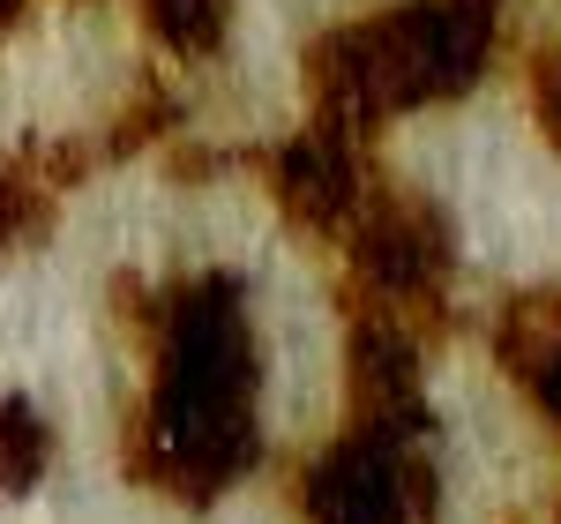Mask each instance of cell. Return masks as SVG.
Segmentation results:
<instances>
[{
  "instance_id": "3957f363",
  "label": "cell",
  "mask_w": 561,
  "mask_h": 524,
  "mask_svg": "<svg viewBox=\"0 0 561 524\" xmlns=\"http://www.w3.org/2000/svg\"><path fill=\"white\" fill-rule=\"evenodd\" d=\"M345 255L359 293L375 300V315H397L412 330V307H434L442 285H449V218L434 210L427 195L397 187V195H375L359 203V218L345 225Z\"/></svg>"
},
{
  "instance_id": "6da1fadb",
  "label": "cell",
  "mask_w": 561,
  "mask_h": 524,
  "mask_svg": "<svg viewBox=\"0 0 561 524\" xmlns=\"http://www.w3.org/2000/svg\"><path fill=\"white\" fill-rule=\"evenodd\" d=\"M494 23H502V0H397L382 15H359L382 113L465 98L494 60Z\"/></svg>"
},
{
  "instance_id": "5b68a950",
  "label": "cell",
  "mask_w": 561,
  "mask_h": 524,
  "mask_svg": "<svg viewBox=\"0 0 561 524\" xmlns=\"http://www.w3.org/2000/svg\"><path fill=\"white\" fill-rule=\"evenodd\" d=\"M270 195L300 232H345L367 203V173H359V143L330 128H300L277 158H270Z\"/></svg>"
},
{
  "instance_id": "8992f818",
  "label": "cell",
  "mask_w": 561,
  "mask_h": 524,
  "mask_svg": "<svg viewBox=\"0 0 561 524\" xmlns=\"http://www.w3.org/2000/svg\"><path fill=\"white\" fill-rule=\"evenodd\" d=\"M494 360L547 420H561V285H531L494 315Z\"/></svg>"
},
{
  "instance_id": "ba28073f",
  "label": "cell",
  "mask_w": 561,
  "mask_h": 524,
  "mask_svg": "<svg viewBox=\"0 0 561 524\" xmlns=\"http://www.w3.org/2000/svg\"><path fill=\"white\" fill-rule=\"evenodd\" d=\"M142 23L150 38L180 53V60H210L225 53V31H232V0H142Z\"/></svg>"
},
{
  "instance_id": "277c9868",
  "label": "cell",
  "mask_w": 561,
  "mask_h": 524,
  "mask_svg": "<svg viewBox=\"0 0 561 524\" xmlns=\"http://www.w3.org/2000/svg\"><path fill=\"white\" fill-rule=\"evenodd\" d=\"M345 390H352V428L375 435H427V390H420V338L397 315H359L345 352Z\"/></svg>"
},
{
  "instance_id": "9c48e42d",
  "label": "cell",
  "mask_w": 561,
  "mask_h": 524,
  "mask_svg": "<svg viewBox=\"0 0 561 524\" xmlns=\"http://www.w3.org/2000/svg\"><path fill=\"white\" fill-rule=\"evenodd\" d=\"M531 128L561 150V45L531 60Z\"/></svg>"
},
{
  "instance_id": "52a82bcc",
  "label": "cell",
  "mask_w": 561,
  "mask_h": 524,
  "mask_svg": "<svg viewBox=\"0 0 561 524\" xmlns=\"http://www.w3.org/2000/svg\"><path fill=\"white\" fill-rule=\"evenodd\" d=\"M53 472V420L31 397H0V502L31 494Z\"/></svg>"
},
{
  "instance_id": "7a4b0ae2",
  "label": "cell",
  "mask_w": 561,
  "mask_h": 524,
  "mask_svg": "<svg viewBox=\"0 0 561 524\" xmlns=\"http://www.w3.org/2000/svg\"><path fill=\"white\" fill-rule=\"evenodd\" d=\"M307 524H434V465L420 442L352 428L300 472Z\"/></svg>"
}]
</instances>
